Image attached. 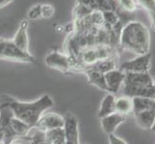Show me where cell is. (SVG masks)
<instances>
[{"instance_id":"obj_1","label":"cell","mask_w":155,"mask_h":144,"mask_svg":"<svg viewBox=\"0 0 155 144\" xmlns=\"http://www.w3.org/2000/svg\"><path fill=\"white\" fill-rule=\"evenodd\" d=\"M120 52L127 50L138 56L149 53L150 33L147 26L139 20L126 23L120 36Z\"/></svg>"},{"instance_id":"obj_2","label":"cell","mask_w":155,"mask_h":144,"mask_svg":"<svg viewBox=\"0 0 155 144\" xmlns=\"http://www.w3.org/2000/svg\"><path fill=\"white\" fill-rule=\"evenodd\" d=\"M6 98L7 100L5 102L9 105L15 118L28 124L32 128H35L45 110L54 106V101L48 94H44L33 102H20L9 96H6Z\"/></svg>"},{"instance_id":"obj_3","label":"cell","mask_w":155,"mask_h":144,"mask_svg":"<svg viewBox=\"0 0 155 144\" xmlns=\"http://www.w3.org/2000/svg\"><path fill=\"white\" fill-rule=\"evenodd\" d=\"M0 60L34 63L35 57L30 52H24L15 44L13 40L0 38Z\"/></svg>"},{"instance_id":"obj_4","label":"cell","mask_w":155,"mask_h":144,"mask_svg":"<svg viewBox=\"0 0 155 144\" xmlns=\"http://www.w3.org/2000/svg\"><path fill=\"white\" fill-rule=\"evenodd\" d=\"M14 117L13 111L6 102L0 105V141L4 144H11L19 138L13 127Z\"/></svg>"},{"instance_id":"obj_5","label":"cell","mask_w":155,"mask_h":144,"mask_svg":"<svg viewBox=\"0 0 155 144\" xmlns=\"http://www.w3.org/2000/svg\"><path fill=\"white\" fill-rule=\"evenodd\" d=\"M117 68L124 72H149L151 68V54L147 53L133 60L124 62Z\"/></svg>"},{"instance_id":"obj_6","label":"cell","mask_w":155,"mask_h":144,"mask_svg":"<svg viewBox=\"0 0 155 144\" xmlns=\"http://www.w3.org/2000/svg\"><path fill=\"white\" fill-rule=\"evenodd\" d=\"M45 65L55 70L64 73L72 72L71 61L65 52L52 51L45 57Z\"/></svg>"},{"instance_id":"obj_7","label":"cell","mask_w":155,"mask_h":144,"mask_svg":"<svg viewBox=\"0 0 155 144\" xmlns=\"http://www.w3.org/2000/svg\"><path fill=\"white\" fill-rule=\"evenodd\" d=\"M64 126H65V117L55 113H49L41 116L35 128L41 131L47 132L57 128H64Z\"/></svg>"},{"instance_id":"obj_8","label":"cell","mask_w":155,"mask_h":144,"mask_svg":"<svg viewBox=\"0 0 155 144\" xmlns=\"http://www.w3.org/2000/svg\"><path fill=\"white\" fill-rule=\"evenodd\" d=\"M64 117H65L64 129L66 132V144H80L79 123L77 118L69 113Z\"/></svg>"},{"instance_id":"obj_9","label":"cell","mask_w":155,"mask_h":144,"mask_svg":"<svg viewBox=\"0 0 155 144\" xmlns=\"http://www.w3.org/2000/svg\"><path fill=\"white\" fill-rule=\"evenodd\" d=\"M125 72L121 71L120 68H116L105 73V82L107 86V92L117 94L120 88L124 83Z\"/></svg>"},{"instance_id":"obj_10","label":"cell","mask_w":155,"mask_h":144,"mask_svg":"<svg viewBox=\"0 0 155 144\" xmlns=\"http://www.w3.org/2000/svg\"><path fill=\"white\" fill-rule=\"evenodd\" d=\"M124 84L136 87H151L153 77L149 72H125Z\"/></svg>"},{"instance_id":"obj_11","label":"cell","mask_w":155,"mask_h":144,"mask_svg":"<svg viewBox=\"0 0 155 144\" xmlns=\"http://www.w3.org/2000/svg\"><path fill=\"white\" fill-rule=\"evenodd\" d=\"M77 3L83 4L93 12H115L117 0H77Z\"/></svg>"},{"instance_id":"obj_12","label":"cell","mask_w":155,"mask_h":144,"mask_svg":"<svg viewBox=\"0 0 155 144\" xmlns=\"http://www.w3.org/2000/svg\"><path fill=\"white\" fill-rule=\"evenodd\" d=\"M126 118H127V116L124 114L114 113V114H111L109 115H106L102 117V118H100V124L106 134L111 135V134H114L115 131L117 130V128L124 123L126 120Z\"/></svg>"},{"instance_id":"obj_13","label":"cell","mask_w":155,"mask_h":144,"mask_svg":"<svg viewBox=\"0 0 155 144\" xmlns=\"http://www.w3.org/2000/svg\"><path fill=\"white\" fill-rule=\"evenodd\" d=\"M28 26H29V21L27 19H23L20 22L17 33H15L13 39L15 44L24 52H30L29 51V38H28V33H27Z\"/></svg>"},{"instance_id":"obj_14","label":"cell","mask_w":155,"mask_h":144,"mask_svg":"<svg viewBox=\"0 0 155 144\" xmlns=\"http://www.w3.org/2000/svg\"><path fill=\"white\" fill-rule=\"evenodd\" d=\"M82 73H84L85 75H86L90 85L97 88L100 90L107 91V86H106V82H105V74L95 70V69L91 68V67H86Z\"/></svg>"},{"instance_id":"obj_15","label":"cell","mask_w":155,"mask_h":144,"mask_svg":"<svg viewBox=\"0 0 155 144\" xmlns=\"http://www.w3.org/2000/svg\"><path fill=\"white\" fill-rule=\"evenodd\" d=\"M133 115L137 125L143 130L150 129L155 120V110H143L133 114Z\"/></svg>"},{"instance_id":"obj_16","label":"cell","mask_w":155,"mask_h":144,"mask_svg":"<svg viewBox=\"0 0 155 144\" xmlns=\"http://www.w3.org/2000/svg\"><path fill=\"white\" fill-rule=\"evenodd\" d=\"M116 96L112 93H108L104 96V98L101 101L100 108L98 110V117L99 119L102 117L109 115L111 114L116 113L115 110V104H116Z\"/></svg>"},{"instance_id":"obj_17","label":"cell","mask_w":155,"mask_h":144,"mask_svg":"<svg viewBox=\"0 0 155 144\" xmlns=\"http://www.w3.org/2000/svg\"><path fill=\"white\" fill-rule=\"evenodd\" d=\"M132 114L143 110H155V100L147 97H133Z\"/></svg>"},{"instance_id":"obj_18","label":"cell","mask_w":155,"mask_h":144,"mask_svg":"<svg viewBox=\"0 0 155 144\" xmlns=\"http://www.w3.org/2000/svg\"><path fill=\"white\" fill-rule=\"evenodd\" d=\"M132 110H133L132 98L127 97V96L124 95L121 96V97L116 98V104H115L116 113L127 116L129 114H132Z\"/></svg>"},{"instance_id":"obj_19","label":"cell","mask_w":155,"mask_h":144,"mask_svg":"<svg viewBox=\"0 0 155 144\" xmlns=\"http://www.w3.org/2000/svg\"><path fill=\"white\" fill-rule=\"evenodd\" d=\"M50 144H66V132L64 128H57L45 132Z\"/></svg>"},{"instance_id":"obj_20","label":"cell","mask_w":155,"mask_h":144,"mask_svg":"<svg viewBox=\"0 0 155 144\" xmlns=\"http://www.w3.org/2000/svg\"><path fill=\"white\" fill-rule=\"evenodd\" d=\"M24 139L28 141V144H50L47 139L45 132L33 128L29 135Z\"/></svg>"},{"instance_id":"obj_21","label":"cell","mask_w":155,"mask_h":144,"mask_svg":"<svg viewBox=\"0 0 155 144\" xmlns=\"http://www.w3.org/2000/svg\"><path fill=\"white\" fill-rule=\"evenodd\" d=\"M141 9L146 10L150 18L151 28L155 31V0H138Z\"/></svg>"},{"instance_id":"obj_22","label":"cell","mask_w":155,"mask_h":144,"mask_svg":"<svg viewBox=\"0 0 155 144\" xmlns=\"http://www.w3.org/2000/svg\"><path fill=\"white\" fill-rule=\"evenodd\" d=\"M117 6L124 12L135 14L139 9H141L138 0H117Z\"/></svg>"},{"instance_id":"obj_23","label":"cell","mask_w":155,"mask_h":144,"mask_svg":"<svg viewBox=\"0 0 155 144\" xmlns=\"http://www.w3.org/2000/svg\"><path fill=\"white\" fill-rule=\"evenodd\" d=\"M93 13V11L89 9L88 7H86L83 4L77 3V5L75 6L73 10V18L74 21H79L83 18H85L86 17H88L89 14H91Z\"/></svg>"},{"instance_id":"obj_24","label":"cell","mask_w":155,"mask_h":144,"mask_svg":"<svg viewBox=\"0 0 155 144\" xmlns=\"http://www.w3.org/2000/svg\"><path fill=\"white\" fill-rule=\"evenodd\" d=\"M54 7L50 4H42L41 8V15L44 18H50L54 14Z\"/></svg>"},{"instance_id":"obj_25","label":"cell","mask_w":155,"mask_h":144,"mask_svg":"<svg viewBox=\"0 0 155 144\" xmlns=\"http://www.w3.org/2000/svg\"><path fill=\"white\" fill-rule=\"evenodd\" d=\"M41 4L35 5V6L32 7L28 12V19L29 20H36V19L41 18Z\"/></svg>"},{"instance_id":"obj_26","label":"cell","mask_w":155,"mask_h":144,"mask_svg":"<svg viewBox=\"0 0 155 144\" xmlns=\"http://www.w3.org/2000/svg\"><path fill=\"white\" fill-rule=\"evenodd\" d=\"M109 136V142L110 144H127L125 142V140H124L122 138H120V136H117L114 134L108 135Z\"/></svg>"},{"instance_id":"obj_27","label":"cell","mask_w":155,"mask_h":144,"mask_svg":"<svg viewBox=\"0 0 155 144\" xmlns=\"http://www.w3.org/2000/svg\"><path fill=\"white\" fill-rule=\"evenodd\" d=\"M13 1H14V0H0V9L8 6V5L11 4Z\"/></svg>"},{"instance_id":"obj_28","label":"cell","mask_w":155,"mask_h":144,"mask_svg":"<svg viewBox=\"0 0 155 144\" xmlns=\"http://www.w3.org/2000/svg\"><path fill=\"white\" fill-rule=\"evenodd\" d=\"M150 130H151L152 132H155V120H154L153 124H152V126H151V128H150Z\"/></svg>"},{"instance_id":"obj_29","label":"cell","mask_w":155,"mask_h":144,"mask_svg":"<svg viewBox=\"0 0 155 144\" xmlns=\"http://www.w3.org/2000/svg\"><path fill=\"white\" fill-rule=\"evenodd\" d=\"M153 88H154V91H155V77H153Z\"/></svg>"},{"instance_id":"obj_30","label":"cell","mask_w":155,"mask_h":144,"mask_svg":"<svg viewBox=\"0 0 155 144\" xmlns=\"http://www.w3.org/2000/svg\"><path fill=\"white\" fill-rule=\"evenodd\" d=\"M11 144H20V143H15V142L14 141V142H12V143H11Z\"/></svg>"},{"instance_id":"obj_31","label":"cell","mask_w":155,"mask_h":144,"mask_svg":"<svg viewBox=\"0 0 155 144\" xmlns=\"http://www.w3.org/2000/svg\"><path fill=\"white\" fill-rule=\"evenodd\" d=\"M0 144H4V143H3L2 141H0Z\"/></svg>"}]
</instances>
